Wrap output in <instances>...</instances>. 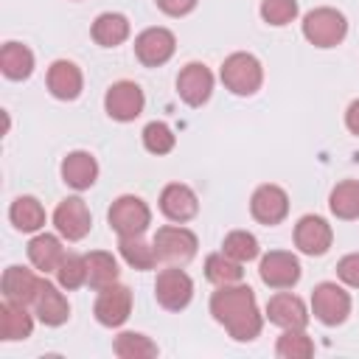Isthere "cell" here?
<instances>
[{
	"label": "cell",
	"instance_id": "7402d4cb",
	"mask_svg": "<svg viewBox=\"0 0 359 359\" xmlns=\"http://www.w3.org/2000/svg\"><path fill=\"white\" fill-rule=\"evenodd\" d=\"M28 258L39 272H56L62 258H65L62 241L56 236H50V233H39V236H34L28 241Z\"/></svg>",
	"mask_w": 359,
	"mask_h": 359
},
{
	"label": "cell",
	"instance_id": "f1b7e54d",
	"mask_svg": "<svg viewBox=\"0 0 359 359\" xmlns=\"http://www.w3.org/2000/svg\"><path fill=\"white\" fill-rule=\"evenodd\" d=\"M84 261H87V283L90 286L104 289V286H109V283L118 280V261L109 252L95 250V252L84 255Z\"/></svg>",
	"mask_w": 359,
	"mask_h": 359
},
{
	"label": "cell",
	"instance_id": "d590c367",
	"mask_svg": "<svg viewBox=\"0 0 359 359\" xmlns=\"http://www.w3.org/2000/svg\"><path fill=\"white\" fill-rule=\"evenodd\" d=\"M261 17L269 25H286L297 17V0H264Z\"/></svg>",
	"mask_w": 359,
	"mask_h": 359
},
{
	"label": "cell",
	"instance_id": "44dd1931",
	"mask_svg": "<svg viewBox=\"0 0 359 359\" xmlns=\"http://www.w3.org/2000/svg\"><path fill=\"white\" fill-rule=\"evenodd\" d=\"M34 309H36V317L45 323V325H62L67 317H70V306H67V297L48 280H42L39 286V294L34 300Z\"/></svg>",
	"mask_w": 359,
	"mask_h": 359
},
{
	"label": "cell",
	"instance_id": "7c38bea8",
	"mask_svg": "<svg viewBox=\"0 0 359 359\" xmlns=\"http://www.w3.org/2000/svg\"><path fill=\"white\" fill-rule=\"evenodd\" d=\"M132 311V292L123 283H109L101 289L98 300H95V320L101 325H121Z\"/></svg>",
	"mask_w": 359,
	"mask_h": 359
},
{
	"label": "cell",
	"instance_id": "484cf974",
	"mask_svg": "<svg viewBox=\"0 0 359 359\" xmlns=\"http://www.w3.org/2000/svg\"><path fill=\"white\" fill-rule=\"evenodd\" d=\"M0 67L14 81L28 79L31 70H34V53L20 42H6L3 50H0Z\"/></svg>",
	"mask_w": 359,
	"mask_h": 359
},
{
	"label": "cell",
	"instance_id": "836d02e7",
	"mask_svg": "<svg viewBox=\"0 0 359 359\" xmlns=\"http://www.w3.org/2000/svg\"><path fill=\"white\" fill-rule=\"evenodd\" d=\"M56 278H59L62 289H79L81 283H87V261H84V255L65 252V258H62V264L56 269Z\"/></svg>",
	"mask_w": 359,
	"mask_h": 359
},
{
	"label": "cell",
	"instance_id": "2e32d148",
	"mask_svg": "<svg viewBox=\"0 0 359 359\" xmlns=\"http://www.w3.org/2000/svg\"><path fill=\"white\" fill-rule=\"evenodd\" d=\"M3 297L11 300V303H20V306H28L36 300L39 294V286H42V278H36L31 269L25 266H8L3 272Z\"/></svg>",
	"mask_w": 359,
	"mask_h": 359
},
{
	"label": "cell",
	"instance_id": "e575fe53",
	"mask_svg": "<svg viewBox=\"0 0 359 359\" xmlns=\"http://www.w3.org/2000/svg\"><path fill=\"white\" fill-rule=\"evenodd\" d=\"M177 137L174 132L163 123V121H151L146 129H143V146L151 151V154H168L174 149Z\"/></svg>",
	"mask_w": 359,
	"mask_h": 359
},
{
	"label": "cell",
	"instance_id": "277c9868",
	"mask_svg": "<svg viewBox=\"0 0 359 359\" xmlns=\"http://www.w3.org/2000/svg\"><path fill=\"white\" fill-rule=\"evenodd\" d=\"M154 252H157V261L163 264H188L194 255H196V236L188 230V227H180V224H165L154 233Z\"/></svg>",
	"mask_w": 359,
	"mask_h": 359
},
{
	"label": "cell",
	"instance_id": "9a60e30c",
	"mask_svg": "<svg viewBox=\"0 0 359 359\" xmlns=\"http://www.w3.org/2000/svg\"><path fill=\"white\" fill-rule=\"evenodd\" d=\"M334 241V233H331V224L323 219V216H303L297 224H294V244L300 252L306 255H323L328 252Z\"/></svg>",
	"mask_w": 359,
	"mask_h": 359
},
{
	"label": "cell",
	"instance_id": "9c48e42d",
	"mask_svg": "<svg viewBox=\"0 0 359 359\" xmlns=\"http://www.w3.org/2000/svg\"><path fill=\"white\" fill-rule=\"evenodd\" d=\"M174 48H177V39H174V34L168 28H146L135 39V56L146 67L165 65L174 56Z\"/></svg>",
	"mask_w": 359,
	"mask_h": 359
},
{
	"label": "cell",
	"instance_id": "6da1fadb",
	"mask_svg": "<svg viewBox=\"0 0 359 359\" xmlns=\"http://www.w3.org/2000/svg\"><path fill=\"white\" fill-rule=\"evenodd\" d=\"M210 314L238 342L255 339L264 325L261 311L255 306V292L250 286H238V283H227V286H219V292H213Z\"/></svg>",
	"mask_w": 359,
	"mask_h": 359
},
{
	"label": "cell",
	"instance_id": "4fadbf2b",
	"mask_svg": "<svg viewBox=\"0 0 359 359\" xmlns=\"http://www.w3.org/2000/svg\"><path fill=\"white\" fill-rule=\"evenodd\" d=\"M210 90H213V76L205 65L199 62H191L180 70L177 76V93L180 98L188 104V107H202L208 98H210Z\"/></svg>",
	"mask_w": 359,
	"mask_h": 359
},
{
	"label": "cell",
	"instance_id": "cb8c5ba5",
	"mask_svg": "<svg viewBox=\"0 0 359 359\" xmlns=\"http://www.w3.org/2000/svg\"><path fill=\"white\" fill-rule=\"evenodd\" d=\"M8 219L17 230L22 233H34L45 224V208L39 205L36 196H17L8 208Z\"/></svg>",
	"mask_w": 359,
	"mask_h": 359
},
{
	"label": "cell",
	"instance_id": "d6986e66",
	"mask_svg": "<svg viewBox=\"0 0 359 359\" xmlns=\"http://www.w3.org/2000/svg\"><path fill=\"white\" fill-rule=\"evenodd\" d=\"M81 84H84L81 70H79L73 62L59 59V62H53V65L48 67V90H50L56 98L73 101V98L81 93Z\"/></svg>",
	"mask_w": 359,
	"mask_h": 359
},
{
	"label": "cell",
	"instance_id": "e0dca14e",
	"mask_svg": "<svg viewBox=\"0 0 359 359\" xmlns=\"http://www.w3.org/2000/svg\"><path fill=\"white\" fill-rule=\"evenodd\" d=\"M160 210L171 219V222H188L196 216L199 210V202H196V194L182 185V182H171L163 188L160 194Z\"/></svg>",
	"mask_w": 359,
	"mask_h": 359
},
{
	"label": "cell",
	"instance_id": "4316f807",
	"mask_svg": "<svg viewBox=\"0 0 359 359\" xmlns=\"http://www.w3.org/2000/svg\"><path fill=\"white\" fill-rule=\"evenodd\" d=\"M328 205L337 219H359V180L337 182L328 196Z\"/></svg>",
	"mask_w": 359,
	"mask_h": 359
},
{
	"label": "cell",
	"instance_id": "ac0fdd59",
	"mask_svg": "<svg viewBox=\"0 0 359 359\" xmlns=\"http://www.w3.org/2000/svg\"><path fill=\"white\" fill-rule=\"evenodd\" d=\"M266 317H269V323H275L280 328H303L309 323V314H306L303 300L297 294H289V292H280V294H272L269 297Z\"/></svg>",
	"mask_w": 359,
	"mask_h": 359
},
{
	"label": "cell",
	"instance_id": "3957f363",
	"mask_svg": "<svg viewBox=\"0 0 359 359\" xmlns=\"http://www.w3.org/2000/svg\"><path fill=\"white\" fill-rule=\"evenodd\" d=\"M222 81L236 95H252L264 81V67L252 53H230L222 65Z\"/></svg>",
	"mask_w": 359,
	"mask_h": 359
},
{
	"label": "cell",
	"instance_id": "52a82bcc",
	"mask_svg": "<svg viewBox=\"0 0 359 359\" xmlns=\"http://www.w3.org/2000/svg\"><path fill=\"white\" fill-rule=\"evenodd\" d=\"M154 297H157V303H160L163 309L180 311V309H185V306L191 303V297H194V280H191L182 269L168 266V269H163V272L157 275Z\"/></svg>",
	"mask_w": 359,
	"mask_h": 359
},
{
	"label": "cell",
	"instance_id": "603a6c76",
	"mask_svg": "<svg viewBox=\"0 0 359 359\" xmlns=\"http://www.w3.org/2000/svg\"><path fill=\"white\" fill-rule=\"evenodd\" d=\"M31 331H34V320L25 311V306L6 300L0 306V339L3 342H17V339L31 337Z\"/></svg>",
	"mask_w": 359,
	"mask_h": 359
},
{
	"label": "cell",
	"instance_id": "74e56055",
	"mask_svg": "<svg viewBox=\"0 0 359 359\" xmlns=\"http://www.w3.org/2000/svg\"><path fill=\"white\" fill-rule=\"evenodd\" d=\"M157 6H160L168 17H182V14L194 11L196 0H157Z\"/></svg>",
	"mask_w": 359,
	"mask_h": 359
},
{
	"label": "cell",
	"instance_id": "1f68e13d",
	"mask_svg": "<svg viewBox=\"0 0 359 359\" xmlns=\"http://www.w3.org/2000/svg\"><path fill=\"white\" fill-rule=\"evenodd\" d=\"M112 351H115L121 359H149V356H157V345H154L149 337L135 334V331H126V334L115 337Z\"/></svg>",
	"mask_w": 359,
	"mask_h": 359
},
{
	"label": "cell",
	"instance_id": "8fae6325",
	"mask_svg": "<svg viewBox=\"0 0 359 359\" xmlns=\"http://www.w3.org/2000/svg\"><path fill=\"white\" fill-rule=\"evenodd\" d=\"M53 224H56V230H59L65 238H70V241L84 238V236L90 233V224H93L84 199H79V196L62 199L59 208L53 210Z\"/></svg>",
	"mask_w": 359,
	"mask_h": 359
},
{
	"label": "cell",
	"instance_id": "83f0119b",
	"mask_svg": "<svg viewBox=\"0 0 359 359\" xmlns=\"http://www.w3.org/2000/svg\"><path fill=\"white\" fill-rule=\"evenodd\" d=\"M205 275H208L210 283L227 286V283H238L241 275H244V269H241V264H238L236 258H230L227 252H213V255L205 258Z\"/></svg>",
	"mask_w": 359,
	"mask_h": 359
},
{
	"label": "cell",
	"instance_id": "7a4b0ae2",
	"mask_svg": "<svg viewBox=\"0 0 359 359\" xmlns=\"http://www.w3.org/2000/svg\"><path fill=\"white\" fill-rule=\"evenodd\" d=\"M345 34H348V22L337 8L323 6L303 17V36L317 48H334L345 39Z\"/></svg>",
	"mask_w": 359,
	"mask_h": 359
},
{
	"label": "cell",
	"instance_id": "5bb4252c",
	"mask_svg": "<svg viewBox=\"0 0 359 359\" xmlns=\"http://www.w3.org/2000/svg\"><path fill=\"white\" fill-rule=\"evenodd\" d=\"M250 213L261 224H278V222H283L286 213H289V196H286V191L278 188V185H261V188H255V194L250 199Z\"/></svg>",
	"mask_w": 359,
	"mask_h": 359
},
{
	"label": "cell",
	"instance_id": "8992f818",
	"mask_svg": "<svg viewBox=\"0 0 359 359\" xmlns=\"http://www.w3.org/2000/svg\"><path fill=\"white\" fill-rule=\"evenodd\" d=\"M311 309H314V317L320 323L339 325L351 314V294L342 286L325 280V283L314 286V292H311Z\"/></svg>",
	"mask_w": 359,
	"mask_h": 359
},
{
	"label": "cell",
	"instance_id": "4dcf8cb0",
	"mask_svg": "<svg viewBox=\"0 0 359 359\" xmlns=\"http://www.w3.org/2000/svg\"><path fill=\"white\" fill-rule=\"evenodd\" d=\"M275 353L280 359H309L314 353V342L303 328H286L275 345Z\"/></svg>",
	"mask_w": 359,
	"mask_h": 359
},
{
	"label": "cell",
	"instance_id": "f546056e",
	"mask_svg": "<svg viewBox=\"0 0 359 359\" xmlns=\"http://www.w3.org/2000/svg\"><path fill=\"white\" fill-rule=\"evenodd\" d=\"M118 247H121V255L126 258V264L135 269H151L157 264L154 244H146L140 236H123Z\"/></svg>",
	"mask_w": 359,
	"mask_h": 359
},
{
	"label": "cell",
	"instance_id": "30bf717a",
	"mask_svg": "<svg viewBox=\"0 0 359 359\" xmlns=\"http://www.w3.org/2000/svg\"><path fill=\"white\" fill-rule=\"evenodd\" d=\"M143 104H146L143 90L135 81H115L104 98L107 115L115 121H135L143 112Z\"/></svg>",
	"mask_w": 359,
	"mask_h": 359
},
{
	"label": "cell",
	"instance_id": "5b68a950",
	"mask_svg": "<svg viewBox=\"0 0 359 359\" xmlns=\"http://www.w3.org/2000/svg\"><path fill=\"white\" fill-rule=\"evenodd\" d=\"M107 219H109V227H112L121 238H123V236H140V233L149 227V222H151V210H149V205H146L140 196L126 194V196H118V199L112 202Z\"/></svg>",
	"mask_w": 359,
	"mask_h": 359
},
{
	"label": "cell",
	"instance_id": "d4e9b609",
	"mask_svg": "<svg viewBox=\"0 0 359 359\" xmlns=\"http://www.w3.org/2000/svg\"><path fill=\"white\" fill-rule=\"evenodd\" d=\"M129 36V20L123 14H115V11H107V14H98L95 22H93V39L104 48H115L121 45L123 39Z\"/></svg>",
	"mask_w": 359,
	"mask_h": 359
},
{
	"label": "cell",
	"instance_id": "ffe728a7",
	"mask_svg": "<svg viewBox=\"0 0 359 359\" xmlns=\"http://www.w3.org/2000/svg\"><path fill=\"white\" fill-rule=\"evenodd\" d=\"M98 177V163L90 151H70L65 160H62V180L76 188V191H84L95 182Z\"/></svg>",
	"mask_w": 359,
	"mask_h": 359
},
{
	"label": "cell",
	"instance_id": "8d00e7d4",
	"mask_svg": "<svg viewBox=\"0 0 359 359\" xmlns=\"http://www.w3.org/2000/svg\"><path fill=\"white\" fill-rule=\"evenodd\" d=\"M337 275H339L342 283L359 289V252H351V255L339 258V264H337Z\"/></svg>",
	"mask_w": 359,
	"mask_h": 359
},
{
	"label": "cell",
	"instance_id": "f35d334b",
	"mask_svg": "<svg viewBox=\"0 0 359 359\" xmlns=\"http://www.w3.org/2000/svg\"><path fill=\"white\" fill-rule=\"evenodd\" d=\"M345 126H348L353 135H359V98L348 107V112H345Z\"/></svg>",
	"mask_w": 359,
	"mask_h": 359
},
{
	"label": "cell",
	"instance_id": "ba28073f",
	"mask_svg": "<svg viewBox=\"0 0 359 359\" xmlns=\"http://www.w3.org/2000/svg\"><path fill=\"white\" fill-rule=\"evenodd\" d=\"M261 280L272 289H292L300 280V261L286 250H272L261 258Z\"/></svg>",
	"mask_w": 359,
	"mask_h": 359
},
{
	"label": "cell",
	"instance_id": "d6a6232c",
	"mask_svg": "<svg viewBox=\"0 0 359 359\" xmlns=\"http://www.w3.org/2000/svg\"><path fill=\"white\" fill-rule=\"evenodd\" d=\"M222 252H227V255L236 258L238 264L252 261V258L258 255V238H255L252 233H247V230H233V233L224 236Z\"/></svg>",
	"mask_w": 359,
	"mask_h": 359
}]
</instances>
